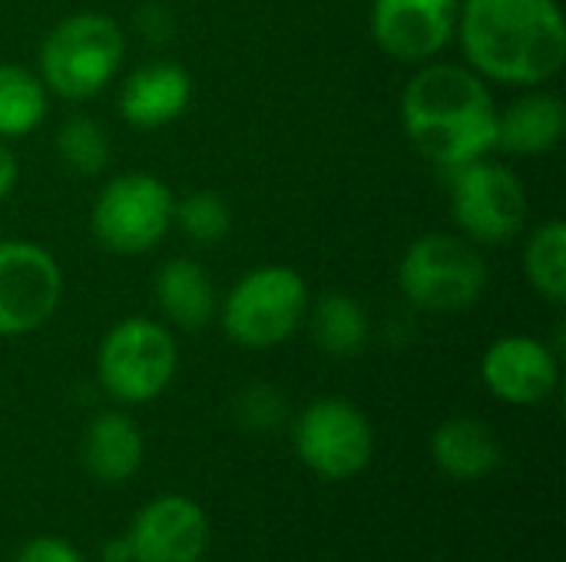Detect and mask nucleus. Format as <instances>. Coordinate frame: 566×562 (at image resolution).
Here are the masks:
<instances>
[{
	"mask_svg": "<svg viewBox=\"0 0 566 562\" xmlns=\"http://www.w3.org/2000/svg\"><path fill=\"white\" fill-rule=\"evenodd\" d=\"M458 36L478 76L541 86L566 63V23L554 0H464Z\"/></svg>",
	"mask_w": 566,
	"mask_h": 562,
	"instance_id": "1",
	"label": "nucleus"
},
{
	"mask_svg": "<svg viewBox=\"0 0 566 562\" xmlns=\"http://www.w3.org/2000/svg\"><path fill=\"white\" fill-rule=\"evenodd\" d=\"M401 126L411 146L444 169H461L497 149V109L484 79L458 63H428L401 93Z\"/></svg>",
	"mask_w": 566,
	"mask_h": 562,
	"instance_id": "2",
	"label": "nucleus"
},
{
	"mask_svg": "<svg viewBox=\"0 0 566 562\" xmlns=\"http://www.w3.org/2000/svg\"><path fill=\"white\" fill-rule=\"evenodd\" d=\"M126 56L123 30L106 13L63 17L40 46V79L50 93L80 103L103 93Z\"/></svg>",
	"mask_w": 566,
	"mask_h": 562,
	"instance_id": "3",
	"label": "nucleus"
},
{
	"mask_svg": "<svg viewBox=\"0 0 566 562\" xmlns=\"http://www.w3.org/2000/svg\"><path fill=\"white\" fill-rule=\"evenodd\" d=\"M308 315V285L289 265H259L222 301V328L232 344L269 351L289 341Z\"/></svg>",
	"mask_w": 566,
	"mask_h": 562,
	"instance_id": "4",
	"label": "nucleus"
},
{
	"mask_svg": "<svg viewBox=\"0 0 566 562\" xmlns=\"http://www.w3.org/2000/svg\"><path fill=\"white\" fill-rule=\"evenodd\" d=\"M179 348L166 325L149 318L116 321L96 351V374L103 391L119 404H149L176 378Z\"/></svg>",
	"mask_w": 566,
	"mask_h": 562,
	"instance_id": "5",
	"label": "nucleus"
},
{
	"mask_svg": "<svg viewBox=\"0 0 566 562\" xmlns=\"http://www.w3.org/2000/svg\"><path fill=\"white\" fill-rule=\"evenodd\" d=\"M398 288L421 311H461L484 295L488 265L471 242L431 232L401 255Z\"/></svg>",
	"mask_w": 566,
	"mask_h": 562,
	"instance_id": "6",
	"label": "nucleus"
},
{
	"mask_svg": "<svg viewBox=\"0 0 566 562\" xmlns=\"http://www.w3.org/2000/svg\"><path fill=\"white\" fill-rule=\"evenodd\" d=\"M172 212L176 199L159 176L123 172L99 189L90 225L106 252L143 255L166 238Z\"/></svg>",
	"mask_w": 566,
	"mask_h": 562,
	"instance_id": "7",
	"label": "nucleus"
},
{
	"mask_svg": "<svg viewBox=\"0 0 566 562\" xmlns=\"http://www.w3.org/2000/svg\"><path fill=\"white\" fill-rule=\"evenodd\" d=\"M292 444L298 460L322 480H352L375 454L368 417L345 397L312 401L295 421Z\"/></svg>",
	"mask_w": 566,
	"mask_h": 562,
	"instance_id": "8",
	"label": "nucleus"
},
{
	"mask_svg": "<svg viewBox=\"0 0 566 562\" xmlns=\"http://www.w3.org/2000/svg\"><path fill=\"white\" fill-rule=\"evenodd\" d=\"M451 215L464 238L478 245H507L521 235L527 219L524 182L497 162L478 159L454 169Z\"/></svg>",
	"mask_w": 566,
	"mask_h": 562,
	"instance_id": "9",
	"label": "nucleus"
},
{
	"mask_svg": "<svg viewBox=\"0 0 566 562\" xmlns=\"http://www.w3.org/2000/svg\"><path fill=\"white\" fill-rule=\"evenodd\" d=\"M63 298L56 258L23 238L0 242V338H20L43 328Z\"/></svg>",
	"mask_w": 566,
	"mask_h": 562,
	"instance_id": "10",
	"label": "nucleus"
},
{
	"mask_svg": "<svg viewBox=\"0 0 566 562\" xmlns=\"http://www.w3.org/2000/svg\"><path fill=\"white\" fill-rule=\"evenodd\" d=\"M461 0H375L371 36L401 63H424L438 56L458 33Z\"/></svg>",
	"mask_w": 566,
	"mask_h": 562,
	"instance_id": "11",
	"label": "nucleus"
},
{
	"mask_svg": "<svg viewBox=\"0 0 566 562\" xmlns=\"http://www.w3.org/2000/svg\"><path fill=\"white\" fill-rule=\"evenodd\" d=\"M126 540L133 562H199L209 550V517L196 500L166 494L133 517Z\"/></svg>",
	"mask_w": 566,
	"mask_h": 562,
	"instance_id": "12",
	"label": "nucleus"
},
{
	"mask_svg": "<svg viewBox=\"0 0 566 562\" xmlns=\"http://www.w3.org/2000/svg\"><path fill=\"white\" fill-rule=\"evenodd\" d=\"M481 378L497 401L534 407L554 394L560 381V364L544 341L531 335H504L484 351Z\"/></svg>",
	"mask_w": 566,
	"mask_h": 562,
	"instance_id": "13",
	"label": "nucleus"
},
{
	"mask_svg": "<svg viewBox=\"0 0 566 562\" xmlns=\"http://www.w3.org/2000/svg\"><path fill=\"white\" fill-rule=\"evenodd\" d=\"M192 103V79L179 63H146L119 89V113L136 129H159L176 123Z\"/></svg>",
	"mask_w": 566,
	"mask_h": 562,
	"instance_id": "14",
	"label": "nucleus"
},
{
	"mask_svg": "<svg viewBox=\"0 0 566 562\" xmlns=\"http://www.w3.org/2000/svg\"><path fill=\"white\" fill-rule=\"evenodd\" d=\"M146 457V441L129 414L103 411L96 414L80 441V460L99 484H126L139 474Z\"/></svg>",
	"mask_w": 566,
	"mask_h": 562,
	"instance_id": "15",
	"label": "nucleus"
},
{
	"mask_svg": "<svg viewBox=\"0 0 566 562\" xmlns=\"http://www.w3.org/2000/svg\"><path fill=\"white\" fill-rule=\"evenodd\" d=\"M566 129V106L560 96L531 89L497 113V149L514 156L551 152Z\"/></svg>",
	"mask_w": 566,
	"mask_h": 562,
	"instance_id": "16",
	"label": "nucleus"
},
{
	"mask_svg": "<svg viewBox=\"0 0 566 562\" xmlns=\"http://www.w3.org/2000/svg\"><path fill=\"white\" fill-rule=\"evenodd\" d=\"M156 305L169 325L202 331L219 311V295L196 258H169L156 275Z\"/></svg>",
	"mask_w": 566,
	"mask_h": 562,
	"instance_id": "17",
	"label": "nucleus"
},
{
	"mask_svg": "<svg viewBox=\"0 0 566 562\" xmlns=\"http://www.w3.org/2000/svg\"><path fill=\"white\" fill-rule=\"evenodd\" d=\"M431 457L451 480H484L501 464V441L478 417H451L431 434Z\"/></svg>",
	"mask_w": 566,
	"mask_h": 562,
	"instance_id": "18",
	"label": "nucleus"
},
{
	"mask_svg": "<svg viewBox=\"0 0 566 562\" xmlns=\"http://www.w3.org/2000/svg\"><path fill=\"white\" fill-rule=\"evenodd\" d=\"M308 325H312V341L318 344V351H325L332 358L361 354L368 344V335H371V321H368L365 305L345 291L322 295L312 305Z\"/></svg>",
	"mask_w": 566,
	"mask_h": 562,
	"instance_id": "19",
	"label": "nucleus"
},
{
	"mask_svg": "<svg viewBox=\"0 0 566 562\" xmlns=\"http://www.w3.org/2000/svg\"><path fill=\"white\" fill-rule=\"evenodd\" d=\"M46 86L17 63H0V139L30 136L46 119Z\"/></svg>",
	"mask_w": 566,
	"mask_h": 562,
	"instance_id": "20",
	"label": "nucleus"
},
{
	"mask_svg": "<svg viewBox=\"0 0 566 562\" xmlns=\"http://www.w3.org/2000/svg\"><path fill=\"white\" fill-rule=\"evenodd\" d=\"M524 275L531 288L551 301H566V225L560 219L544 222L524 248Z\"/></svg>",
	"mask_w": 566,
	"mask_h": 562,
	"instance_id": "21",
	"label": "nucleus"
},
{
	"mask_svg": "<svg viewBox=\"0 0 566 562\" xmlns=\"http://www.w3.org/2000/svg\"><path fill=\"white\" fill-rule=\"evenodd\" d=\"M109 152H113V146H109L106 129L90 116H73L56 132V156L76 176L103 172L109 162Z\"/></svg>",
	"mask_w": 566,
	"mask_h": 562,
	"instance_id": "22",
	"label": "nucleus"
},
{
	"mask_svg": "<svg viewBox=\"0 0 566 562\" xmlns=\"http://www.w3.org/2000/svg\"><path fill=\"white\" fill-rule=\"evenodd\" d=\"M172 222H179V229L199 242V245H216L229 235L232 229V212L229 202L216 192H189L182 202H176Z\"/></svg>",
	"mask_w": 566,
	"mask_h": 562,
	"instance_id": "23",
	"label": "nucleus"
},
{
	"mask_svg": "<svg viewBox=\"0 0 566 562\" xmlns=\"http://www.w3.org/2000/svg\"><path fill=\"white\" fill-rule=\"evenodd\" d=\"M235 414L245 427L252 431H269L285 417V401L279 391H272L269 384H252L239 394L235 401Z\"/></svg>",
	"mask_w": 566,
	"mask_h": 562,
	"instance_id": "24",
	"label": "nucleus"
},
{
	"mask_svg": "<svg viewBox=\"0 0 566 562\" xmlns=\"http://www.w3.org/2000/svg\"><path fill=\"white\" fill-rule=\"evenodd\" d=\"M13 562H86V556L63 537H33L17 550Z\"/></svg>",
	"mask_w": 566,
	"mask_h": 562,
	"instance_id": "25",
	"label": "nucleus"
},
{
	"mask_svg": "<svg viewBox=\"0 0 566 562\" xmlns=\"http://www.w3.org/2000/svg\"><path fill=\"white\" fill-rule=\"evenodd\" d=\"M17 176H20V169H17V156H13V152H10V146L0 139V199H7V195L13 192Z\"/></svg>",
	"mask_w": 566,
	"mask_h": 562,
	"instance_id": "26",
	"label": "nucleus"
},
{
	"mask_svg": "<svg viewBox=\"0 0 566 562\" xmlns=\"http://www.w3.org/2000/svg\"><path fill=\"white\" fill-rule=\"evenodd\" d=\"M103 562H133V550H129V540H109L103 547Z\"/></svg>",
	"mask_w": 566,
	"mask_h": 562,
	"instance_id": "27",
	"label": "nucleus"
}]
</instances>
